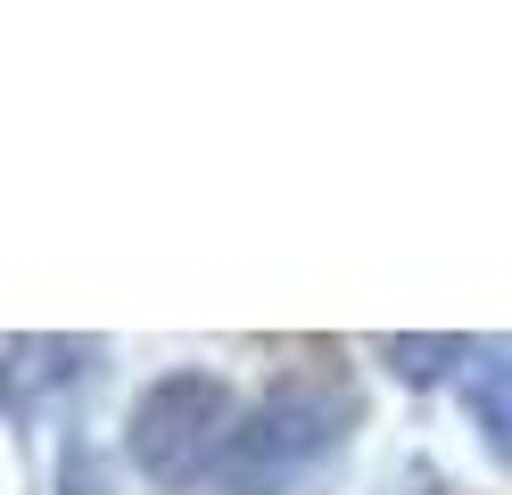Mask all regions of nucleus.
I'll return each mask as SVG.
<instances>
[{"mask_svg":"<svg viewBox=\"0 0 512 495\" xmlns=\"http://www.w3.org/2000/svg\"><path fill=\"white\" fill-rule=\"evenodd\" d=\"M356 438V388L347 380H281L240 421L232 454L207 495H306Z\"/></svg>","mask_w":512,"mask_h":495,"instance_id":"nucleus-1","label":"nucleus"},{"mask_svg":"<svg viewBox=\"0 0 512 495\" xmlns=\"http://www.w3.org/2000/svg\"><path fill=\"white\" fill-rule=\"evenodd\" d=\"M463 413L479 421L488 454L512 471V347H471V363H463Z\"/></svg>","mask_w":512,"mask_h":495,"instance_id":"nucleus-4","label":"nucleus"},{"mask_svg":"<svg viewBox=\"0 0 512 495\" xmlns=\"http://www.w3.org/2000/svg\"><path fill=\"white\" fill-rule=\"evenodd\" d=\"M389 495H455V487H446L430 462H413V471H397V479H389Z\"/></svg>","mask_w":512,"mask_h":495,"instance_id":"nucleus-6","label":"nucleus"},{"mask_svg":"<svg viewBox=\"0 0 512 495\" xmlns=\"http://www.w3.org/2000/svg\"><path fill=\"white\" fill-rule=\"evenodd\" d=\"M380 355H389L405 380H438V363H471L463 339H380Z\"/></svg>","mask_w":512,"mask_h":495,"instance_id":"nucleus-5","label":"nucleus"},{"mask_svg":"<svg viewBox=\"0 0 512 495\" xmlns=\"http://www.w3.org/2000/svg\"><path fill=\"white\" fill-rule=\"evenodd\" d=\"M240 396L223 388L215 372H166V380H149L141 388V405H133V429H124V446H133V471L149 487H215L223 471V454H232L240 438Z\"/></svg>","mask_w":512,"mask_h":495,"instance_id":"nucleus-2","label":"nucleus"},{"mask_svg":"<svg viewBox=\"0 0 512 495\" xmlns=\"http://www.w3.org/2000/svg\"><path fill=\"white\" fill-rule=\"evenodd\" d=\"M100 372V339H42V330H17L9 339V421L34 429L50 396L83 388Z\"/></svg>","mask_w":512,"mask_h":495,"instance_id":"nucleus-3","label":"nucleus"}]
</instances>
